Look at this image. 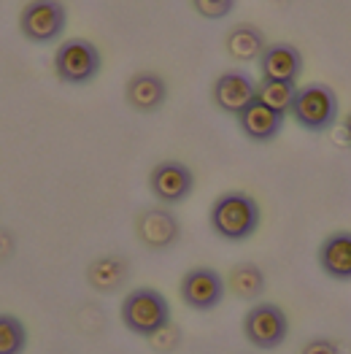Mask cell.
<instances>
[{
  "label": "cell",
  "instance_id": "obj_22",
  "mask_svg": "<svg viewBox=\"0 0 351 354\" xmlns=\"http://www.w3.org/2000/svg\"><path fill=\"white\" fill-rule=\"evenodd\" d=\"M346 138H349V144H351V117L346 119Z\"/></svg>",
  "mask_w": 351,
  "mask_h": 354
},
{
  "label": "cell",
  "instance_id": "obj_9",
  "mask_svg": "<svg viewBox=\"0 0 351 354\" xmlns=\"http://www.w3.org/2000/svg\"><path fill=\"white\" fill-rule=\"evenodd\" d=\"M257 100V82L243 71H227L214 82V103L225 114H240Z\"/></svg>",
  "mask_w": 351,
  "mask_h": 354
},
{
  "label": "cell",
  "instance_id": "obj_14",
  "mask_svg": "<svg viewBox=\"0 0 351 354\" xmlns=\"http://www.w3.org/2000/svg\"><path fill=\"white\" fill-rule=\"evenodd\" d=\"M319 266L330 279L351 281V233H335L319 249Z\"/></svg>",
  "mask_w": 351,
  "mask_h": 354
},
{
  "label": "cell",
  "instance_id": "obj_8",
  "mask_svg": "<svg viewBox=\"0 0 351 354\" xmlns=\"http://www.w3.org/2000/svg\"><path fill=\"white\" fill-rule=\"evenodd\" d=\"M149 187H151V192L160 203L176 206V203H184L189 198V192L195 189V176L184 162L165 160L151 171Z\"/></svg>",
  "mask_w": 351,
  "mask_h": 354
},
{
  "label": "cell",
  "instance_id": "obj_16",
  "mask_svg": "<svg viewBox=\"0 0 351 354\" xmlns=\"http://www.w3.org/2000/svg\"><path fill=\"white\" fill-rule=\"evenodd\" d=\"M227 52L230 57L238 59V62H252V59H260L263 52L267 49L265 46V38L263 32L252 25H238L227 32Z\"/></svg>",
  "mask_w": 351,
  "mask_h": 354
},
{
  "label": "cell",
  "instance_id": "obj_10",
  "mask_svg": "<svg viewBox=\"0 0 351 354\" xmlns=\"http://www.w3.org/2000/svg\"><path fill=\"white\" fill-rule=\"evenodd\" d=\"M135 233L149 249H168L178 241L181 227L176 214H171L168 208H146L135 219Z\"/></svg>",
  "mask_w": 351,
  "mask_h": 354
},
{
  "label": "cell",
  "instance_id": "obj_19",
  "mask_svg": "<svg viewBox=\"0 0 351 354\" xmlns=\"http://www.w3.org/2000/svg\"><path fill=\"white\" fill-rule=\"evenodd\" d=\"M28 346V327L11 314H0V354H22Z\"/></svg>",
  "mask_w": 351,
  "mask_h": 354
},
{
  "label": "cell",
  "instance_id": "obj_15",
  "mask_svg": "<svg viewBox=\"0 0 351 354\" xmlns=\"http://www.w3.org/2000/svg\"><path fill=\"white\" fill-rule=\"evenodd\" d=\"M127 276H130V268L122 257H97L87 268L89 284L100 292H117L119 287L127 281Z\"/></svg>",
  "mask_w": 351,
  "mask_h": 354
},
{
  "label": "cell",
  "instance_id": "obj_4",
  "mask_svg": "<svg viewBox=\"0 0 351 354\" xmlns=\"http://www.w3.org/2000/svg\"><path fill=\"white\" fill-rule=\"evenodd\" d=\"M100 52L84 38L65 41L55 55V73L65 84H87L100 73Z\"/></svg>",
  "mask_w": 351,
  "mask_h": 354
},
{
  "label": "cell",
  "instance_id": "obj_7",
  "mask_svg": "<svg viewBox=\"0 0 351 354\" xmlns=\"http://www.w3.org/2000/svg\"><path fill=\"white\" fill-rule=\"evenodd\" d=\"M225 279L211 268H192L181 279V300L195 311H211L225 300Z\"/></svg>",
  "mask_w": 351,
  "mask_h": 354
},
{
  "label": "cell",
  "instance_id": "obj_20",
  "mask_svg": "<svg viewBox=\"0 0 351 354\" xmlns=\"http://www.w3.org/2000/svg\"><path fill=\"white\" fill-rule=\"evenodd\" d=\"M192 6L205 19H225L233 11L235 0H192Z\"/></svg>",
  "mask_w": 351,
  "mask_h": 354
},
{
  "label": "cell",
  "instance_id": "obj_6",
  "mask_svg": "<svg viewBox=\"0 0 351 354\" xmlns=\"http://www.w3.org/2000/svg\"><path fill=\"white\" fill-rule=\"evenodd\" d=\"M65 6L59 0H32L22 8L19 30L32 44H52L65 30Z\"/></svg>",
  "mask_w": 351,
  "mask_h": 354
},
{
  "label": "cell",
  "instance_id": "obj_13",
  "mask_svg": "<svg viewBox=\"0 0 351 354\" xmlns=\"http://www.w3.org/2000/svg\"><path fill=\"white\" fill-rule=\"evenodd\" d=\"M168 97V87L157 73H135L127 82V103L141 111V114H154Z\"/></svg>",
  "mask_w": 351,
  "mask_h": 354
},
{
  "label": "cell",
  "instance_id": "obj_2",
  "mask_svg": "<svg viewBox=\"0 0 351 354\" xmlns=\"http://www.w3.org/2000/svg\"><path fill=\"white\" fill-rule=\"evenodd\" d=\"M122 322L130 333L151 338L162 327L171 325V306L157 290H149V287L133 290L122 300Z\"/></svg>",
  "mask_w": 351,
  "mask_h": 354
},
{
  "label": "cell",
  "instance_id": "obj_3",
  "mask_svg": "<svg viewBox=\"0 0 351 354\" xmlns=\"http://www.w3.org/2000/svg\"><path fill=\"white\" fill-rule=\"evenodd\" d=\"M294 122L311 133H322L327 127H332V122L338 117V97L335 92L324 84H311V87L297 89L292 103Z\"/></svg>",
  "mask_w": 351,
  "mask_h": 354
},
{
  "label": "cell",
  "instance_id": "obj_11",
  "mask_svg": "<svg viewBox=\"0 0 351 354\" xmlns=\"http://www.w3.org/2000/svg\"><path fill=\"white\" fill-rule=\"evenodd\" d=\"M284 117H287V114L273 111L270 106H265V103H260V100H254L249 109H243V111L238 114V124H240V130H243L246 138L265 144V141H273V138L281 133Z\"/></svg>",
  "mask_w": 351,
  "mask_h": 354
},
{
  "label": "cell",
  "instance_id": "obj_18",
  "mask_svg": "<svg viewBox=\"0 0 351 354\" xmlns=\"http://www.w3.org/2000/svg\"><path fill=\"white\" fill-rule=\"evenodd\" d=\"M297 87L294 82H276V79H263V84H257V100L270 106L273 111L290 114L294 103Z\"/></svg>",
  "mask_w": 351,
  "mask_h": 354
},
{
  "label": "cell",
  "instance_id": "obj_12",
  "mask_svg": "<svg viewBox=\"0 0 351 354\" xmlns=\"http://www.w3.org/2000/svg\"><path fill=\"white\" fill-rule=\"evenodd\" d=\"M260 71H263V79L297 82V76L303 71V57L290 44H273L260 57Z\"/></svg>",
  "mask_w": 351,
  "mask_h": 354
},
{
  "label": "cell",
  "instance_id": "obj_1",
  "mask_svg": "<svg viewBox=\"0 0 351 354\" xmlns=\"http://www.w3.org/2000/svg\"><path fill=\"white\" fill-rule=\"evenodd\" d=\"M211 227L225 241H246L260 227V206L243 192H227L211 206Z\"/></svg>",
  "mask_w": 351,
  "mask_h": 354
},
{
  "label": "cell",
  "instance_id": "obj_21",
  "mask_svg": "<svg viewBox=\"0 0 351 354\" xmlns=\"http://www.w3.org/2000/svg\"><path fill=\"white\" fill-rule=\"evenodd\" d=\"M303 354H338V346L327 338H314L303 346Z\"/></svg>",
  "mask_w": 351,
  "mask_h": 354
},
{
  "label": "cell",
  "instance_id": "obj_5",
  "mask_svg": "<svg viewBox=\"0 0 351 354\" xmlns=\"http://www.w3.org/2000/svg\"><path fill=\"white\" fill-rule=\"evenodd\" d=\"M243 335L257 349H276L290 335L287 314L273 303H260L243 317Z\"/></svg>",
  "mask_w": 351,
  "mask_h": 354
},
{
  "label": "cell",
  "instance_id": "obj_17",
  "mask_svg": "<svg viewBox=\"0 0 351 354\" xmlns=\"http://www.w3.org/2000/svg\"><path fill=\"white\" fill-rule=\"evenodd\" d=\"M230 290L235 292V297H243V300H254L265 292V273L252 263H243V266H235L230 270Z\"/></svg>",
  "mask_w": 351,
  "mask_h": 354
}]
</instances>
